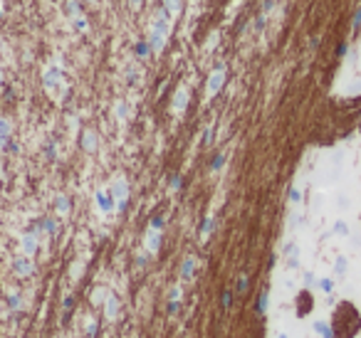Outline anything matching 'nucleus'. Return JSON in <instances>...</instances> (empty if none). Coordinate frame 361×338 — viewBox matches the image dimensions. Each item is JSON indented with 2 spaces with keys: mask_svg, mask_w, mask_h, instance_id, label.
I'll list each match as a JSON object with an SVG mask.
<instances>
[{
  "mask_svg": "<svg viewBox=\"0 0 361 338\" xmlns=\"http://www.w3.org/2000/svg\"><path fill=\"white\" fill-rule=\"evenodd\" d=\"M312 306H314V299H312V294L304 289V291H299L297 294V316L299 319H304L309 311H312Z\"/></svg>",
  "mask_w": 361,
  "mask_h": 338,
  "instance_id": "5",
  "label": "nucleus"
},
{
  "mask_svg": "<svg viewBox=\"0 0 361 338\" xmlns=\"http://www.w3.org/2000/svg\"><path fill=\"white\" fill-rule=\"evenodd\" d=\"M223 84H225V67L213 69L211 77H208V84H206V94L208 96H216L218 91L223 89Z\"/></svg>",
  "mask_w": 361,
  "mask_h": 338,
  "instance_id": "4",
  "label": "nucleus"
},
{
  "mask_svg": "<svg viewBox=\"0 0 361 338\" xmlns=\"http://www.w3.org/2000/svg\"><path fill=\"white\" fill-rule=\"evenodd\" d=\"M104 299H107V291H104V289H97V291L92 294V301H94V304H97V301H104Z\"/></svg>",
  "mask_w": 361,
  "mask_h": 338,
  "instance_id": "25",
  "label": "nucleus"
},
{
  "mask_svg": "<svg viewBox=\"0 0 361 338\" xmlns=\"http://www.w3.org/2000/svg\"><path fill=\"white\" fill-rule=\"evenodd\" d=\"M97 143H99V138H97L94 131H84V136H82V148H84L87 153L97 151Z\"/></svg>",
  "mask_w": 361,
  "mask_h": 338,
  "instance_id": "11",
  "label": "nucleus"
},
{
  "mask_svg": "<svg viewBox=\"0 0 361 338\" xmlns=\"http://www.w3.org/2000/svg\"><path fill=\"white\" fill-rule=\"evenodd\" d=\"M206 143H213V129L206 131Z\"/></svg>",
  "mask_w": 361,
  "mask_h": 338,
  "instance_id": "34",
  "label": "nucleus"
},
{
  "mask_svg": "<svg viewBox=\"0 0 361 338\" xmlns=\"http://www.w3.org/2000/svg\"><path fill=\"white\" fill-rule=\"evenodd\" d=\"M55 207H57V212H60V215H67V212H70V200H67V195H57Z\"/></svg>",
  "mask_w": 361,
  "mask_h": 338,
  "instance_id": "20",
  "label": "nucleus"
},
{
  "mask_svg": "<svg viewBox=\"0 0 361 338\" xmlns=\"http://www.w3.org/2000/svg\"><path fill=\"white\" fill-rule=\"evenodd\" d=\"M158 247H161V232L151 227L148 235H146V250L148 252H158Z\"/></svg>",
  "mask_w": 361,
  "mask_h": 338,
  "instance_id": "10",
  "label": "nucleus"
},
{
  "mask_svg": "<svg viewBox=\"0 0 361 338\" xmlns=\"http://www.w3.org/2000/svg\"><path fill=\"white\" fill-rule=\"evenodd\" d=\"M270 7H272V0H265V2H262V10H265V12H267V10H270Z\"/></svg>",
  "mask_w": 361,
  "mask_h": 338,
  "instance_id": "37",
  "label": "nucleus"
},
{
  "mask_svg": "<svg viewBox=\"0 0 361 338\" xmlns=\"http://www.w3.org/2000/svg\"><path fill=\"white\" fill-rule=\"evenodd\" d=\"M188 99H191V96H188V89H178V91H176V96H173V111H178V114H181V111H186Z\"/></svg>",
  "mask_w": 361,
  "mask_h": 338,
  "instance_id": "8",
  "label": "nucleus"
},
{
  "mask_svg": "<svg viewBox=\"0 0 361 338\" xmlns=\"http://www.w3.org/2000/svg\"><path fill=\"white\" fill-rule=\"evenodd\" d=\"M168 296H171V301H178V299H181V289H178V286H176V289H171V294H168Z\"/></svg>",
  "mask_w": 361,
  "mask_h": 338,
  "instance_id": "29",
  "label": "nucleus"
},
{
  "mask_svg": "<svg viewBox=\"0 0 361 338\" xmlns=\"http://www.w3.org/2000/svg\"><path fill=\"white\" fill-rule=\"evenodd\" d=\"M332 338H357L361 334V311L354 301H339L332 314Z\"/></svg>",
  "mask_w": 361,
  "mask_h": 338,
  "instance_id": "1",
  "label": "nucleus"
},
{
  "mask_svg": "<svg viewBox=\"0 0 361 338\" xmlns=\"http://www.w3.org/2000/svg\"><path fill=\"white\" fill-rule=\"evenodd\" d=\"M216 45H218V32L211 37V40H208V50H211V47H216Z\"/></svg>",
  "mask_w": 361,
  "mask_h": 338,
  "instance_id": "33",
  "label": "nucleus"
},
{
  "mask_svg": "<svg viewBox=\"0 0 361 338\" xmlns=\"http://www.w3.org/2000/svg\"><path fill=\"white\" fill-rule=\"evenodd\" d=\"M47 156H50V158H55V146H52V143L47 146Z\"/></svg>",
  "mask_w": 361,
  "mask_h": 338,
  "instance_id": "38",
  "label": "nucleus"
},
{
  "mask_svg": "<svg viewBox=\"0 0 361 338\" xmlns=\"http://www.w3.org/2000/svg\"><path fill=\"white\" fill-rule=\"evenodd\" d=\"M112 198H114V205H117L119 212L126 207V200H129V185H126L124 178H117V180H114V185H112Z\"/></svg>",
  "mask_w": 361,
  "mask_h": 338,
  "instance_id": "3",
  "label": "nucleus"
},
{
  "mask_svg": "<svg viewBox=\"0 0 361 338\" xmlns=\"http://www.w3.org/2000/svg\"><path fill=\"white\" fill-rule=\"evenodd\" d=\"M12 267H15V274H20V276L32 274V262H30V257H27V254H25V257H17Z\"/></svg>",
  "mask_w": 361,
  "mask_h": 338,
  "instance_id": "9",
  "label": "nucleus"
},
{
  "mask_svg": "<svg viewBox=\"0 0 361 338\" xmlns=\"http://www.w3.org/2000/svg\"><path fill=\"white\" fill-rule=\"evenodd\" d=\"M42 84H45V89H50V91H67V86L62 84V65H60V60H55L50 67L45 69V74H42Z\"/></svg>",
  "mask_w": 361,
  "mask_h": 338,
  "instance_id": "2",
  "label": "nucleus"
},
{
  "mask_svg": "<svg viewBox=\"0 0 361 338\" xmlns=\"http://www.w3.org/2000/svg\"><path fill=\"white\" fill-rule=\"evenodd\" d=\"M79 274H82V267H79V264H74V267H72V276H79Z\"/></svg>",
  "mask_w": 361,
  "mask_h": 338,
  "instance_id": "36",
  "label": "nucleus"
},
{
  "mask_svg": "<svg viewBox=\"0 0 361 338\" xmlns=\"http://www.w3.org/2000/svg\"><path fill=\"white\" fill-rule=\"evenodd\" d=\"M7 304H10V309H17V306H20V296H17V294H10V296H7Z\"/></svg>",
  "mask_w": 361,
  "mask_h": 338,
  "instance_id": "26",
  "label": "nucleus"
},
{
  "mask_svg": "<svg viewBox=\"0 0 361 338\" xmlns=\"http://www.w3.org/2000/svg\"><path fill=\"white\" fill-rule=\"evenodd\" d=\"M107 316L109 319H117L119 316V301L114 296H107Z\"/></svg>",
  "mask_w": 361,
  "mask_h": 338,
  "instance_id": "17",
  "label": "nucleus"
},
{
  "mask_svg": "<svg viewBox=\"0 0 361 338\" xmlns=\"http://www.w3.org/2000/svg\"><path fill=\"white\" fill-rule=\"evenodd\" d=\"M148 52H151L148 42H139V45H136V57H139V60H144V57H148Z\"/></svg>",
  "mask_w": 361,
  "mask_h": 338,
  "instance_id": "22",
  "label": "nucleus"
},
{
  "mask_svg": "<svg viewBox=\"0 0 361 338\" xmlns=\"http://www.w3.org/2000/svg\"><path fill=\"white\" fill-rule=\"evenodd\" d=\"M166 40H168L166 35H161V32H153V30H151V32H148V47H151V52H153V55H158V52L163 50Z\"/></svg>",
  "mask_w": 361,
  "mask_h": 338,
  "instance_id": "7",
  "label": "nucleus"
},
{
  "mask_svg": "<svg viewBox=\"0 0 361 338\" xmlns=\"http://www.w3.org/2000/svg\"><path fill=\"white\" fill-rule=\"evenodd\" d=\"M193 269H196V259H193V257H186V262H183V267H181V276H183V279H191V276H193Z\"/></svg>",
  "mask_w": 361,
  "mask_h": 338,
  "instance_id": "19",
  "label": "nucleus"
},
{
  "mask_svg": "<svg viewBox=\"0 0 361 338\" xmlns=\"http://www.w3.org/2000/svg\"><path fill=\"white\" fill-rule=\"evenodd\" d=\"M7 138H10V121L0 119V148L7 146Z\"/></svg>",
  "mask_w": 361,
  "mask_h": 338,
  "instance_id": "15",
  "label": "nucleus"
},
{
  "mask_svg": "<svg viewBox=\"0 0 361 338\" xmlns=\"http://www.w3.org/2000/svg\"><path fill=\"white\" fill-rule=\"evenodd\" d=\"M223 163H225V156L220 153V156H216V158H213V163H211V166H213V170H218V168H223Z\"/></svg>",
  "mask_w": 361,
  "mask_h": 338,
  "instance_id": "27",
  "label": "nucleus"
},
{
  "mask_svg": "<svg viewBox=\"0 0 361 338\" xmlns=\"http://www.w3.org/2000/svg\"><path fill=\"white\" fill-rule=\"evenodd\" d=\"M262 25H265V17H260V20H257V22H255V30H257V32H260V30H262Z\"/></svg>",
  "mask_w": 361,
  "mask_h": 338,
  "instance_id": "35",
  "label": "nucleus"
},
{
  "mask_svg": "<svg viewBox=\"0 0 361 338\" xmlns=\"http://www.w3.org/2000/svg\"><path fill=\"white\" fill-rule=\"evenodd\" d=\"M42 227H45L50 235H55V232H57V225H55V220H45V222H42Z\"/></svg>",
  "mask_w": 361,
  "mask_h": 338,
  "instance_id": "24",
  "label": "nucleus"
},
{
  "mask_svg": "<svg viewBox=\"0 0 361 338\" xmlns=\"http://www.w3.org/2000/svg\"><path fill=\"white\" fill-rule=\"evenodd\" d=\"M37 232H40V230H37ZM37 232H25V235L20 237V245H22V252H25L27 257L37 252Z\"/></svg>",
  "mask_w": 361,
  "mask_h": 338,
  "instance_id": "6",
  "label": "nucleus"
},
{
  "mask_svg": "<svg viewBox=\"0 0 361 338\" xmlns=\"http://www.w3.org/2000/svg\"><path fill=\"white\" fill-rule=\"evenodd\" d=\"M94 198H97V205H99V210H102V212H109V210L114 207L112 198H109L104 190H97V195H94Z\"/></svg>",
  "mask_w": 361,
  "mask_h": 338,
  "instance_id": "13",
  "label": "nucleus"
},
{
  "mask_svg": "<svg viewBox=\"0 0 361 338\" xmlns=\"http://www.w3.org/2000/svg\"><path fill=\"white\" fill-rule=\"evenodd\" d=\"M65 15L70 20H77L82 15V7H79V0H65Z\"/></svg>",
  "mask_w": 361,
  "mask_h": 338,
  "instance_id": "12",
  "label": "nucleus"
},
{
  "mask_svg": "<svg viewBox=\"0 0 361 338\" xmlns=\"http://www.w3.org/2000/svg\"><path fill=\"white\" fill-rule=\"evenodd\" d=\"M213 225H216V220H213V217H206V222H203V227H201V235L208 237V235L213 232Z\"/></svg>",
  "mask_w": 361,
  "mask_h": 338,
  "instance_id": "21",
  "label": "nucleus"
},
{
  "mask_svg": "<svg viewBox=\"0 0 361 338\" xmlns=\"http://www.w3.org/2000/svg\"><path fill=\"white\" fill-rule=\"evenodd\" d=\"M163 7H166V12L173 17V15H178V12H181V7H183V0H163Z\"/></svg>",
  "mask_w": 361,
  "mask_h": 338,
  "instance_id": "14",
  "label": "nucleus"
},
{
  "mask_svg": "<svg viewBox=\"0 0 361 338\" xmlns=\"http://www.w3.org/2000/svg\"><path fill=\"white\" fill-rule=\"evenodd\" d=\"M74 30H79V32H84V30H87V20H84L82 15L74 20Z\"/></svg>",
  "mask_w": 361,
  "mask_h": 338,
  "instance_id": "23",
  "label": "nucleus"
},
{
  "mask_svg": "<svg viewBox=\"0 0 361 338\" xmlns=\"http://www.w3.org/2000/svg\"><path fill=\"white\" fill-rule=\"evenodd\" d=\"M181 188V175H173V180H171V190H178Z\"/></svg>",
  "mask_w": 361,
  "mask_h": 338,
  "instance_id": "28",
  "label": "nucleus"
},
{
  "mask_svg": "<svg viewBox=\"0 0 361 338\" xmlns=\"http://www.w3.org/2000/svg\"><path fill=\"white\" fill-rule=\"evenodd\" d=\"M161 225H163L161 217H153V220H151V227H153V230H161Z\"/></svg>",
  "mask_w": 361,
  "mask_h": 338,
  "instance_id": "30",
  "label": "nucleus"
},
{
  "mask_svg": "<svg viewBox=\"0 0 361 338\" xmlns=\"http://www.w3.org/2000/svg\"><path fill=\"white\" fill-rule=\"evenodd\" d=\"M0 84H2V69H0Z\"/></svg>",
  "mask_w": 361,
  "mask_h": 338,
  "instance_id": "39",
  "label": "nucleus"
},
{
  "mask_svg": "<svg viewBox=\"0 0 361 338\" xmlns=\"http://www.w3.org/2000/svg\"><path fill=\"white\" fill-rule=\"evenodd\" d=\"M139 79H141V69L136 67V65H129V67H126V82L134 86Z\"/></svg>",
  "mask_w": 361,
  "mask_h": 338,
  "instance_id": "18",
  "label": "nucleus"
},
{
  "mask_svg": "<svg viewBox=\"0 0 361 338\" xmlns=\"http://www.w3.org/2000/svg\"><path fill=\"white\" fill-rule=\"evenodd\" d=\"M245 289H247V279L242 276V279L238 281V291H245Z\"/></svg>",
  "mask_w": 361,
  "mask_h": 338,
  "instance_id": "31",
  "label": "nucleus"
},
{
  "mask_svg": "<svg viewBox=\"0 0 361 338\" xmlns=\"http://www.w3.org/2000/svg\"><path fill=\"white\" fill-rule=\"evenodd\" d=\"M129 5H131V7H134V10H139V7H141V5H144V0H129Z\"/></svg>",
  "mask_w": 361,
  "mask_h": 338,
  "instance_id": "32",
  "label": "nucleus"
},
{
  "mask_svg": "<svg viewBox=\"0 0 361 338\" xmlns=\"http://www.w3.org/2000/svg\"><path fill=\"white\" fill-rule=\"evenodd\" d=\"M114 114H117L119 121H126V116H129V104H126V101H117V104H114Z\"/></svg>",
  "mask_w": 361,
  "mask_h": 338,
  "instance_id": "16",
  "label": "nucleus"
}]
</instances>
